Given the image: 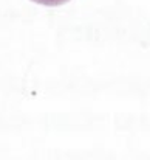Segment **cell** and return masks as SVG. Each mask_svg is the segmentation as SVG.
Returning a JSON list of instances; mask_svg holds the SVG:
<instances>
[{
	"instance_id": "6da1fadb",
	"label": "cell",
	"mask_w": 150,
	"mask_h": 160,
	"mask_svg": "<svg viewBox=\"0 0 150 160\" xmlns=\"http://www.w3.org/2000/svg\"><path fill=\"white\" fill-rule=\"evenodd\" d=\"M33 2L40 3V5H45V6H59V5L67 3L68 0H33Z\"/></svg>"
}]
</instances>
